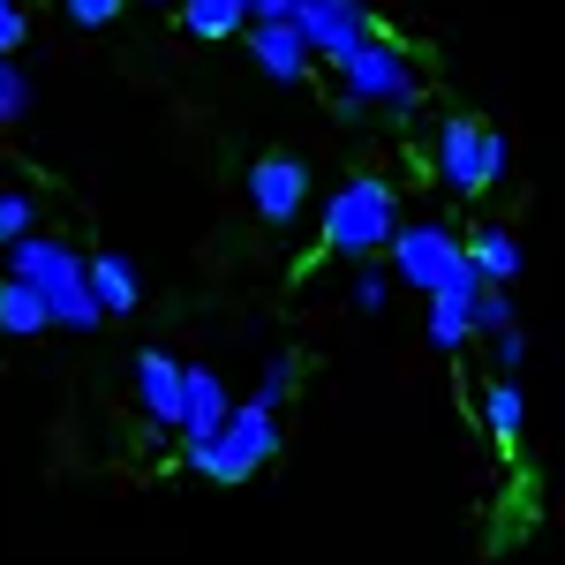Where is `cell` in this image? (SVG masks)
Instances as JSON below:
<instances>
[{
    "mask_svg": "<svg viewBox=\"0 0 565 565\" xmlns=\"http://www.w3.org/2000/svg\"><path fill=\"white\" fill-rule=\"evenodd\" d=\"M399 226H407V218H399V189H392L385 174H348L324 196V212H317V249L354 271V264L385 257Z\"/></svg>",
    "mask_w": 565,
    "mask_h": 565,
    "instance_id": "cell-1",
    "label": "cell"
},
{
    "mask_svg": "<svg viewBox=\"0 0 565 565\" xmlns=\"http://www.w3.org/2000/svg\"><path fill=\"white\" fill-rule=\"evenodd\" d=\"M8 279H31V287L45 295V309H53V324H68V332H98V324H106L98 287H90V257L68 249L61 234L15 242V249H8Z\"/></svg>",
    "mask_w": 565,
    "mask_h": 565,
    "instance_id": "cell-2",
    "label": "cell"
},
{
    "mask_svg": "<svg viewBox=\"0 0 565 565\" xmlns=\"http://www.w3.org/2000/svg\"><path fill=\"white\" fill-rule=\"evenodd\" d=\"M332 98H348L354 114H385V121H415L423 114V68L399 39H377L354 53L348 68H332Z\"/></svg>",
    "mask_w": 565,
    "mask_h": 565,
    "instance_id": "cell-3",
    "label": "cell"
},
{
    "mask_svg": "<svg viewBox=\"0 0 565 565\" xmlns=\"http://www.w3.org/2000/svg\"><path fill=\"white\" fill-rule=\"evenodd\" d=\"M430 174L445 196L476 204V196H490L498 181L513 174V143H505V129H490L476 114H445L430 136Z\"/></svg>",
    "mask_w": 565,
    "mask_h": 565,
    "instance_id": "cell-4",
    "label": "cell"
},
{
    "mask_svg": "<svg viewBox=\"0 0 565 565\" xmlns=\"http://www.w3.org/2000/svg\"><path fill=\"white\" fill-rule=\"evenodd\" d=\"M385 264H392V279L415 287L423 302H430V295H452V287H482L476 257H468V234L445 226V218H407V226L392 234Z\"/></svg>",
    "mask_w": 565,
    "mask_h": 565,
    "instance_id": "cell-5",
    "label": "cell"
},
{
    "mask_svg": "<svg viewBox=\"0 0 565 565\" xmlns=\"http://www.w3.org/2000/svg\"><path fill=\"white\" fill-rule=\"evenodd\" d=\"M271 452H279V399L271 392H249L212 445H181V468L204 476V482H249Z\"/></svg>",
    "mask_w": 565,
    "mask_h": 565,
    "instance_id": "cell-6",
    "label": "cell"
},
{
    "mask_svg": "<svg viewBox=\"0 0 565 565\" xmlns=\"http://www.w3.org/2000/svg\"><path fill=\"white\" fill-rule=\"evenodd\" d=\"M295 23H302L309 53H317L324 68H348L354 53L377 39V15H370V0H309Z\"/></svg>",
    "mask_w": 565,
    "mask_h": 565,
    "instance_id": "cell-7",
    "label": "cell"
},
{
    "mask_svg": "<svg viewBox=\"0 0 565 565\" xmlns=\"http://www.w3.org/2000/svg\"><path fill=\"white\" fill-rule=\"evenodd\" d=\"M249 212L264 226H295L309 212V159L302 151H257L249 159Z\"/></svg>",
    "mask_w": 565,
    "mask_h": 565,
    "instance_id": "cell-8",
    "label": "cell"
},
{
    "mask_svg": "<svg viewBox=\"0 0 565 565\" xmlns=\"http://www.w3.org/2000/svg\"><path fill=\"white\" fill-rule=\"evenodd\" d=\"M136 407L151 430H181L189 423V362H174L167 348L136 354Z\"/></svg>",
    "mask_w": 565,
    "mask_h": 565,
    "instance_id": "cell-9",
    "label": "cell"
},
{
    "mask_svg": "<svg viewBox=\"0 0 565 565\" xmlns=\"http://www.w3.org/2000/svg\"><path fill=\"white\" fill-rule=\"evenodd\" d=\"M249 61H257V76H271V84H309V68H317L302 23H249Z\"/></svg>",
    "mask_w": 565,
    "mask_h": 565,
    "instance_id": "cell-10",
    "label": "cell"
},
{
    "mask_svg": "<svg viewBox=\"0 0 565 565\" xmlns=\"http://www.w3.org/2000/svg\"><path fill=\"white\" fill-rule=\"evenodd\" d=\"M234 407H242V399L226 392V377H218L212 362H189V423H181V445H212Z\"/></svg>",
    "mask_w": 565,
    "mask_h": 565,
    "instance_id": "cell-11",
    "label": "cell"
},
{
    "mask_svg": "<svg viewBox=\"0 0 565 565\" xmlns=\"http://www.w3.org/2000/svg\"><path fill=\"white\" fill-rule=\"evenodd\" d=\"M476 309H482V287H452V295H430V348H437V354H460L468 340H482Z\"/></svg>",
    "mask_w": 565,
    "mask_h": 565,
    "instance_id": "cell-12",
    "label": "cell"
},
{
    "mask_svg": "<svg viewBox=\"0 0 565 565\" xmlns=\"http://www.w3.org/2000/svg\"><path fill=\"white\" fill-rule=\"evenodd\" d=\"M476 407H482L490 445H498V452H513V445H521V430H527V392H521V377H490V385L476 392Z\"/></svg>",
    "mask_w": 565,
    "mask_h": 565,
    "instance_id": "cell-13",
    "label": "cell"
},
{
    "mask_svg": "<svg viewBox=\"0 0 565 565\" xmlns=\"http://www.w3.org/2000/svg\"><path fill=\"white\" fill-rule=\"evenodd\" d=\"M249 0H181V31L196 45H226V39H249Z\"/></svg>",
    "mask_w": 565,
    "mask_h": 565,
    "instance_id": "cell-14",
    "label": "cell"
},
{
    "mask_svg": "<svg viewBox=\"0 0 565 565\" xmlns=\"http://www.w3.org/2000/svg\"><path fill=\"white\" fill-rule=\"evenodd\" d=\"M90 287H98V309H106V317H136V309H143V271H136L121 249H98V257H90Z\"/></svg>",
    "mask_w": 565,
    "mask_h": 565,
    "instance_id": "cell-15",
    "label": "cell"
},
{
    "mask_svg": "<svg viewBox=\"0 0 565 565\" xmlns=\"http://www.w3.org/2000/svg\"><path fill=\"white\" fill-rule=\"evenodd\" d=\"M468 257H476L482 287H513V279H521V264H527V249H521V234H513V226H476V234H468Z\"/></svg>",
    "mask_w": 565,
    "mask_h": 565,
    "instance_id": "cell-16",
    "label": "cell"
},
{
    "mask_svg": "<svg viewBox=\"0 0 565 565\" xmlns=\"http://www.w3.org/2000/svg\"><path fill=\"white\" fill-rule=\"evenodd\" d=\"M53 332V309L31 279H0V340H39Z\"/></svg>",
    "mask_w": 565,
    "mask_h": 565,
    "instance_id": "cell-17",
    "label": "cell"
},
{
    "mask_svg": "<svg viewBox=\"0 0 565 565\" xmlns=\"http://www.w3.org/2000/svg\"><path fill=\"white\" fill-rule=\"evenodd\" d=\"M31 234H39V196L31 189H0V249L31 242Z\"/></svg>",
    "mask_w": 565,
    "mask_h": 565,
    "instance_id": "cell-18",
    "label": "cell"
},
{
    "mask_svg": "<svg viewBox=\"0 0 565 565\" xmlns=\"http://www.w3.org/2000/svg\"><path fill=\"white\" fill-rule=\"evenodd\" d=\"M392 287H399L392 264H354V271H348V302L362 309V317H377V309L392 302Z\"/></svg>",
    "mask_w": 565,
    "mask_h": 565,
    "instance_id": "cell-19",
    "label": "cell"
},
{
    "mask_svg": "<svg viewBox=\"0 0 565 565\" xmlns=\"http://www.w3.org/2000/svg\"><path fill=\"white\" fill-rule=\"evenodd\" d=\"M476 324H482V340H505V332H521V309H513V295H505V287H482Z\"/></svg>",
    "mask_w": 565,
    "mask_h": 565,
    "instance_id": "cell-20",
    "label": "cell"
},
{
    "mask_svg": "<svg viewBox=\"0 0 565 565\" xmlns=\"http://www.w3.org/2000/svg\"><path fill=\"white\" fill-rule=\"evenodd\" d=\"M23 114H31V76L15 61H0V129H15Z\"/></svg>",
    "mask_w": 565,
    "mask_h": 565,
    "instance_id": "cell-21",
    "label": "cell"
},
{
    "mask_svg": "<svg viewBox=\"0 0 565 565\" xmlns=\"http://www.w3.org/2000/svg\"><path fill=\"white\" fill-rule=\"evenodd\" d=\"M121 8H129V0H61V15H68L76 31H114Z\"/></svg>",
    "mask_w": 565,
    "mask_h": 565,
    "instance_id": "cell-22",
    "label": "cell"
},
{
    "mask_svg": "<svg viewBox=\"0 0 565 565\" xmlns=\"http://www.w3.org/2000/svg\"><path fill=\"white\" fill-rule=\"evenodd\" d=\"M31 39V15H23V0H0V61H15V45Z\"/></svg>",
    "mask_w": 565,
    "mask_h": 565,
    "instance_id": "cell-23",
    "label": "cell"
},
{
    "mask_svg": "<svg viewBox=\"0 0 565 565\" xmlns=\"http://www.w3.org/2000/svg\"><path fill=\"white\" fill-rule=\"evenodd\" d=\"M257 392L287 399V392H295V354H271V362H264V385H257Z\"/></svg>",
    "mask_w": 565,
    "mask_h": 565,
    "instance_id": "cell-24",
    "label": "cell"
},
{
    "mask_svg": "<svg viewBox=\"0 0 565 565\" xmlns=\"http://www.w3.org/2000/svg\"><path fill=\"white\" fill-rule=\"evenodd\" d=\"M498 348V377H521V362H527V332H505V340H490Z\"/></svg>",
    "mask_w": 565,
    "mask_h": 565,
    "instance_id": "cell-25",
    "label": "cell"
},
{
    "mask_svg": "<svg viewBox=\"0 0 565 565\" xmlns=\"http://www.w3.org/2000/svg\"><path fill=\"white\" fill-rule=\"evenodd\" d=\"M302 8H309V0H249V15H257V23H295Z\"/></svg>",
    "mask_w": 565,
    "mask_h": 565,
    "instance_id": "cell-26",
    "label": "cell"
},
{
    "mask_svg": "<svg viewBox=\"0 0 565 565\" xmlns=\"http://www.w3.org/2000/svg\"><path fill=\"white\" fill-rule=\"evenodd\" d=\"M143 8H181V0H143Z\"/></svg>",
    "mask_w": 565,
    "mask_h": 565,
    "instance_id": "cell-27",
    "label": "cell"
}]
</instances>
